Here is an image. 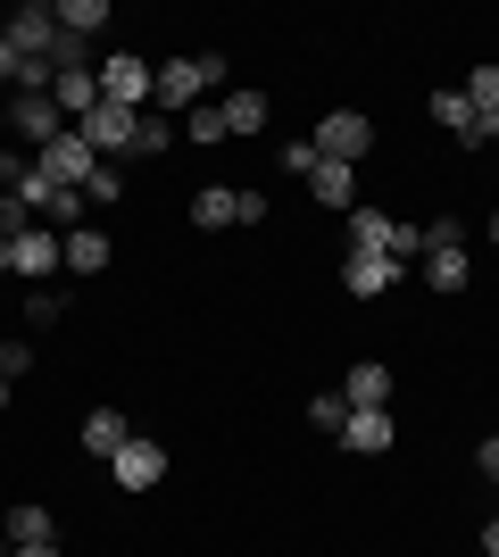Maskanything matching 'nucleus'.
<instances>
[{
  "label": "nucleus",
  "instance_id": "nucleus-10",
  "mask_svg": "<svg viewBox=\"0 0 499 557\" xmlns=\"http://www.w3.org/2000/svg\"><path fill=\"white\" fill-rule=\"evenodd\" d=\"M333 442L358 449V458H383V449L400 442V424H391V408H350V424H341Z\"/></svg>",
  "mask_w": 499,
  "mask_h": 557
},
{
  "label": "nucleus",
  "instance_id": "nucleus-26",
  "mask_svg": "<svg viewBox=\"0 0 499 557\" xmlns=\"http://www.w3.org/2000/svg\"><path fill=\"white\" fill-rule=\"evenodd\" d=\"M84 200H92V209H117V200H125V166H92Z\"/></svg>",
  "mask_w": 499,
  "mask_h": 557
},
{
  "label": "nucleus",
  "instance_id": "nucleus-7",
  "mask_svg": "<svg viewBox=\"0 0 499 557\" xmlns=\"http://www.w3.org/2000/svg\"><path fill=\"white\" fill-rule=\"evenodd\" d=\"M109 474H117V491H159L166 483V442L159 433H134V442L109 458Z\"/></svg>",
  "mask_w": 499,
  "mask_h": 557
},
{
  "label": "nucleus",
  "instance_id": "nucleus-24",
  "mask_svg": "<svg viewBox=\"0 0 499 557\" xmlns=\"http://www.w3.org/2000/svg\"><path fill=\"white\" fill-rule=\"evenodd\" d=\"M458 92L475 100V116H499V67H491V59H483V67L466 75V84H458Z\"/></svg>",
  "mask_w": 499,
  "mask_h": 557
},
{
  "label": "nucleus",
  "instance_id": "nucleus-31",
  "mask_svg": "<svg viewBox=\"0 0 499 557\" xmlns=\"http://www.w3.org/2000/svg\"><path fill=\"white\" fill-rule=\"evenodd\" d=\"M475 474H483V483H499V433H491V442L475 449Z\"/></svg>",
  "mask_w": 499,
  "mask_h": 557
},
{
  "label": "nucleus",
  "instance_id": "nucleus-14",
  "mask_svg": "<svg viewBox=\"0 0 499 557\" xmlns=\"http://www.w3.org/2000/svg\"><path fill=\"white\" fill-rule=\"evenodd\" d=\"M59 258H67V275H100V267H109V233L100 225H75V233H59Z\"/></svg>",
  "mask_w": 499,
  "mask_h": 557
},
{
  "label": "nucleus",
  "instance_id": "nucleus-20",
  "mask_svg": "<svg viewBox=\"0 0 499 557\" xmlns=\"http://www.w3.org/2000/svg\"><path fill=\"white\" fill-rule=\"evenodd\" d=\"M216 109H225V134H241V141L266 134V92H225Z\"/></svg>",
  "mask_w": 499,
  "mask_h": 557
},
{
  "label": "nucleus",
  "instance_id": "nucleus-15",
  "mask_svg": "<svg viewBox=\"0 0 499 557\" xmlns=\"http://www.w3.org/2000/svg\"><path fill=\"white\" fill-rule=\"evenodd\" d=\"M341 399H350V408H391V367H383V358H358V367L341 374Z\"/></svg>",
  "mask_w": 499,
  "mask_h": 557
},
{
  "label": "nucleus",
  "instance_id": "nucleus-12",
  "mask_svg": "<svg viewBox=\"0 0 499 557\" xmlns=\"http://www.w3.org/2000/svg\"><path fill=\"white\" fill-rule=\"evenodd\" d=\"M59 267H67V258H59V233H50V225H25L17 233V275L25 283H50Z\"/></svg>",
  "mask_w": 499,
  "mask_h": 557
},
{
  "label": "nucleus",
  "instance_id": "nucleus-16",
  "mask_svg": "<svg viewBox=\"0 0 499 557\" xmlns=\"http://www.w3.org/2000/svg\"><path fill=\"white\" fill-rule=\"evenodd\" d=\"M309 200H316V209H358V166H341V159H316V175H309Z\"/></svg>",
  "mask_w": 499,
  "mask_h": 557
},
{
  "label": "nucleus",
  "instance_id": "nucleus-35",
  "mask_svg": "<svg viewBox=\"0 0 499 557\" xmlns=\"http://www.w3.org/2000/svg\"><path fill=\"white\" fill-rule=\"evenodd\" d=\"M9 399H17V383H9V374H0V417H9Z\"/></svg>",
  "mask_w": 499,
  "mask_h": 557
},
{
  "label": "nucleus",
  "instance_id": "nucleus-18",
  "mask_svg": "<svg viewBox=\"0 0 499 557\" xmlns=\"http://www.w3.org/2000/svg\"><path fill=\"white\" fill-rule=\"evenodd\" d=\"M191 225H200V233H225V225H241V191H234V184L191 191Z\"/></svg>",
  "mask_w": 499,
  "mask_h": 557
},
{
  "label": "nucleus",
  "instance_id": "nucleus-5",
  "mask_svg": "<svg viewBox=\"0 0 499 557\" xmlns=\"http://www.w3.org/2000/svg\"><path fill=\"white\" fill-rule=\"evenodd\" d=\"M9 134H17V150L42 159L50 141L67 134V116H59V100H50V92H17V100H9Z\"/></svg>",
  "mask_w": 499,
  "mask_h": 557
},
{
  "label": "nucleus",
  "instance_id": "nucleus-28",
  "mask_svg": "<svg viewBox=\"0 0 499 557\" xmlns=\"http://www.w3.org/2000/svg\"><path fill=\"white\" fill-rule=\"evenodd\" d=\"M25 225H34V209H25L17 191H0V242H17V233H25Z\"/></svg>",
  "mask_w": 499,
  "mask_h": 557
},
{
  "label": "nucleus",
  "instance_id": "nucleus-1",
  "mask_svg": "<svg viewBox=\"0 0 499 557\" xmlns=\"http://www.w3.org/2000/svg\"><path fill=\"white\" fill-rule=\"evenodd\" d=\"M225 59H216V50H200V59H166L159 67V100H150V109H166V116H191L200 109V100L216 92V84H225Z\"/></svg>",
  "mask_w": 499,
  "mask_h": 557
},
{
  "label": "nucleus",
  "instance_id": "nucleus-13",
  "mask_svg": "<svg viewBox=\"0 0 499 557\" xmlns=\"http://www.w3.org/2000/svg\"><path fill=\"white\" fill-rule=\"evenodd\" d=\"M75 442H84V458H100V466H109V458H117L125 442H134V424H125L117 408H92V417H84V433H75Z\"/></svg>",
  "mask_w": 499,
  "mask_h": 557
},
{
  "label": "nucleus",
  "instance_id": "nucleus-36",
  "mask_svg": "<svg viewBox=\"0 0 499 557\" xmlns=\"http://www.w3.org/2000/svg\"><path fill=\"white\" fill-rule=\"evenodd\" d=\"M491 250H499V216H491Z\"/></svg>",
  "mask_w": 499,
  "mask_h": 557
},
{
  "label": "nucleus",
  "instance_id": "nucleus-17",
  "mask_svg": "<svg viewBox=\"0 0 499 557\" xmlns=\"http://www.w3.org/2000/svg\"><path fill=\"white\" fill-rule=\"evenodd\" d=\"M425 116H433V125H441L450 141H483V116H475V100H466V92H433V100H425Z\"/></svg>",
  "mask_w": 499,
  "mask_h": 557
},
{
  "label": "nucleus",
  "instance_id": "nucleus-22",
  "mask_svg": "<svg viewBox=\"0 0 499 557\" xmlns=\"http://www.w3.org/2000/svg\"><path fill=\"white\" fill-rule=\"evenodd\" d=\"M159 150H175V116L142 109V116H134V159H159Z\"/></svg>",
  "mask_w": 499,
  "mask_h": 557
},
{
  "label": "nucleus",
  "instance_id": "nucleus-8",
  "mask_svg": "<svg viewBox=\"0 0 499 557\" xmlns=\"http://www.w3.org/2000/svg\"><path fill=\"white\" fill-rule=\"evenodd\" d=\"M400 258H383V250H350L341 258V292H350V300H383V292H400Z\"/></svg>",
  "mask_w": 499,
  "mask_h": 557
},
{
  "label": "nucleus",
  "instance_id": "nucleus-29",
  "mask_svg": "<svg viewBox=\"0 0 499 557\" xmlns=\"http://www.w3.org/2000/svg\"><path fill=\"white\" fill-rule=\"evenodd\" d=\"M0 374H9V383H25V374H34V349H25V342H0Z\"/></svg>",
  "mask_w": 499,
  "mask_h": 557
},
{
  "label": "nucleus",
  "instance_id": "nucleus-9",
  "mask_svg": "<svg viewBox=\"0 0 499 557\" xmlns=\"http://www.w3.org/2000/svg\"><path fill=\"white\" fill-rule=\"evenodd\" d=\"M34 166H42L50 184H75V191H84V184H92V166H109V159H100L92 141H84V134H75V125H67V134L50 141V150H42V159H34Z\"/></svg>",
  "mask_w": 499,
  "mask_h": 557
},
{
  "label": "nucleus",
  "instance_id": "nucleus-25",
  "mask_svg": "<svg viewBox=\"0 0 499 557\" xmlns=\"http://www.w3.org/2000/svg\"><path fill=\"white\" fill-rule=\"evenodd\" d=\"M309 424H316V433H341V424H350V399H341V383L309 399Z\"/></svg>",
  "mask_w": 499,
  "mask_h": 557
},
{
  "label": "nucleus",
  "instance_id": "nucleus-21",
  "mask_svg": "<svg viewBox=\"0 0 499 557\" xmlns=\"http://www.w3.org/2000/svg\"><path fill=\"white\" fill-rule=\"evenodd\" d=\"M100 25H109V0H59V34L67 42H92Z\"/></svg>",
  "mask_w": 499,
  "mask_h": 557
},
{
  "label": "nucleus",
  "instance_id": "nucleus-19",
  "mask_svg": "<svg viewBox=\"0 0 499 557\" xmlns=\"http://www.w3.org/2000/svg\"><path fill=\"white\" fill-rule=\"evenodd\" d=\"M0 541H9V549H42V541H59V524H50V508L17 499V508H9V524H0Z\"/></svg>",
  "mask_w": 499,
  "mask_h": 557
},
{
  "label": "nucleus",
  "instance_id": "nucleus-2",
  "mask_svg": "<svg viewBox=\"0 0 499 557\" xmlns=\"http://www.w3.org/2000/svg\"><path fill=\"white\" fill-rule=\"evenodd\" d=\"M425 292H466V275H475V258H466V225L458 216H433L425 225Z\"/></svg>",
  "mask_w": 499,
  "mask_h": 557
},
{
  "label": "nucleus",
  "instance_id": "nucleus-30",
  "mask_svg": "<svg viewBox=\"0 0 499 557\" xmlns=\"http://www.w3.org/2000/svg\"><path fill=\"white\" fill-rule=\"evenodd\" d=\"M284 175H300V184H309V175H316V141H291V150H284Z\"/></svg>",
  "mask_w": 499,
  "mask_h": 557
},
{
  "label": "nucleus",
  "instance_id": "nucleus-33",
  "mask_svg": "<svg viewBox=\"0 0 499 557\" xmlns=\"http://www.w3.org/2000/svg\"><path fill=\"white\" fill-rule=\"evenodd\" d=\"M0 275H17V242H0Z\"/></svg>",
  "mask_w": 499,
  "mask_h": 557
},
{
  "label": "nucleus",
  "instance_id": "nucleus-3",
  "mask_svg": "<svg viewBox=\"0 0 499 557\" xmlns=\"http://www.w3.org/2000/svg\"><path fill=\"white\" fill-rule=\"evenodd\" d=\"M92 75H100V100H117V109H134V116L159 100V67H150L142 50H109Z\"/></svg>",
  "mask_w": 499,
  "mask_h": 557
},
{
  "label": "nucleus",
  "instance_id": "nucleus-27",
  "mask_svg": "<svg viewBox=\"0 0 499 557\" xmlns=\"http://www.w3.org/2000/svg\"><path fill=\"white\" fill-rule=\"evenodd\" d=\"M59 317H67V292H34V300H25V325H59Z\"/></svg>",
  "mask_w": 499,
  "mask_h": 557
},
{
  "label": "nucleus",
  "instance_id": "nucleus-32",
  "mask_svg": "<svg viewBox=\"0 0 499 557\" xmlns=\"http://www.w3.org/2000/svg\"><path fill=\"white\" fill-rule=\"evenodd\" d=\"M483 557H499V516H491V524H483Z\"/></svg>",
  "mask_w": 499,
  "mask_h": 557
},
{
  "label": "nucleus",
  "instance_id": "nucleus-6",
  "mask_svg": "<svg viewBox=\"0 0 499 557\" xmlns=\"http://www.w3.org/2000/svg\"><path fill=\"white\" fill-rule=\"evenodd\" d=\"M0 42H17L25 59H59V9H42V0H25V9H9V17H0Z\"/></svg>",
  "mask_w": 499,
  "mask_h": 557
},
{
  "label": "nucleus",
  "instance_id": "nucleus-4",
  "mask_svg": "<svg viewBox=\"0 0 499 557\" xmlns=\"http://www.w3.org/2000/svg\"><path fill=\"white\" fill-rule=\"evenodd\" d=\"M316 159H341V166H358L366 150H375V116L366 109H333V116H316Z\"/></svg>",
  "mask_w": 499,
  "mask_h": 557
},
{
  "label": "nucleus",
  "instance_id": "nucleus-11",
  "mask_svg": "<svg viewBox=\"0 0 499 557\" xmlns=\"http://www.w3.org/2000/svg\"><path fill=\"white\" fill-rule=\"evenodd\" d=\"M75 134L92 141L100 159H117V150H134V109H117V100H100V109L84 116V125H75Z\"/></svg>",
  "mask_w": 499,
  "mask_h": 557
},
{
  "label": "nucleus",
  "instance_id": "nucleus-34",
  "mask_svg": "<svg viewBox=\"0 0 499 557\" xmlns=\"http://www.w3.org/2000/svg\"><path fill=\"white\" fill-rule=\"evenodd\" d=\"M9 557H59V541H42V549H9Z\"/></svg>",
  "mask_w": 499,
  "mask_h": 557
},
{
  "label": "nucleus",
  "instance_id": "nucleus-23",
  "mask_svg": "<svg viewBox=\"0 0 499 557\" xmlns=\"http://www.w3.org/2000/svg\"><path fill=\"white\" fill-rule=\"evenodd\" d=\"M184 134H191V150H216V141H234V134H225V109H216V100H200V109L184 116Z\"/></svg>",
  "mask_w": 499,
  "mask_h": 557
}]
</instances>
